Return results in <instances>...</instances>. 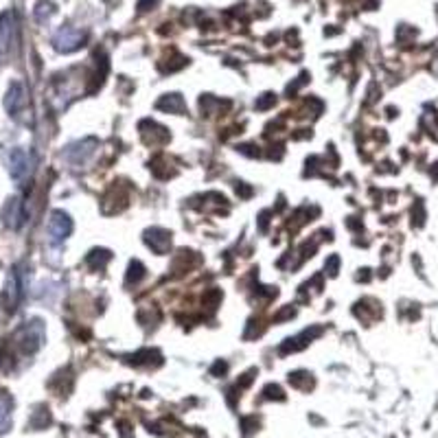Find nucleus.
<instances>
[{
    "label": "nucleus",
    "mask_w": 438,
    "mask_h": 438,
    "mask_svg": "<svg viewBox=\"0 0 438 438\" xmlns=\"http://www.w3.org/2000/svg\"><path fill=\"white\" fill-rule=\"evenodd\" d=\"M86 40H88L86 31L72 29V27H62L58 33L53 35V46H55V51H60V53H72V51L81 48L86 44Z\"/></svg>",
    "instance_id": "nucleus-1"
},
{
    "label": "nucleus",
    "mask_w": 438,
    "mask_h": 438,
    "mask_svg": "<svg viewBox=\"0 0 438 438\" xmlns=\"http://www.w3.org/2000/svg\"><path fill=\"white\" fill-rule=\"evenodd\" d=\"M44 342V326L40 320L29 322L22 331H20V346L25 353H35Z\"/></svg>",
    "instance_id": "nucleus-2"
},
{
    "label": "nucleus",
    "mask_w": 438,
    "mask_h": 438,
    "mask_svg": "<svg viewBox=\"0 0 438 438\" xmlns=\"http://www.w3.org/2000/svg\"><path fill=\"white\" fill-rule=\"evenodd\" d=\"M97 145H99V142H97L95 138H86V140H81V142L70 145L64 156H66V160H68L70 164H75V167H79V164H86L90 158L95 156Z\"/></svg>",
    "instance_id": "nucleus-3"
},
{
    "label": "nucleus",
    "mask_w": 438,
    "mask_h": 438,
    "mask_svg": "<svg viewBox=\"0 0 438 438\" xmlns=\"http://www.w3.org/2000/svg\"><path fill=\"white\" fill-rule=\"evenodd\" d=\"M70 232H72V219L66 213H62V211H55L51 215V222H48L51 241L53 244H62Z\"/></svg>",
    "instance_id": "nucleus-4"
},
{
    "label": "nucleus",
    "mask_w": 438,
    "mask_h": 438,
    "mask_svg": "<svg viewBox=\"0 0 438 438\" xmlns=\"http://www.w3.org/2000/svg\"><path fill=\"white\" fill-rule=\"evenodd\" d=\"M25 219H27V213H25V204H22V199L20 197H11L9 202L5 204L3 208V222L18 230L22 224H25Z\"/></svg>",
    "instance_id": "nucleus-5"
},
{
    "label": "nucleus",
    "mask_w": 438,
    "mask_h": 438,
    "mask_svg": "<svg viewBox=\"0 0 438 438\" xmlns=\"http://www.w3.org/2000/svg\"><path fill=\"white\" fill-rule=\"evenodd\" d=\"M31 171V156L25 150L9 152V173L13 180H25Z\"/></svg>",
    "instance_id": "nucleus-6"
},
{
    "label": "nucleus",
    "mask_w": 438,
    "mask_h": 438,
    "mask_svg": "<svg viewBox=\"0 0 438 438\" xmlns=\"http://www.w3.org/2000/svg\"><path fill=\"white\" fill-rule=\"evenodd\" d=\"M27 105V97H25V86L22 84H11L9 90H7V97H5V107L11 117H18L22 112V107Z\"/></svg>",
    "instance_id": "nucleus-7"
},
{
    "label": "nucleus",
    "mask_w": 438,
    "mask_h": 438,
    "mask_svg": "<svg viewBox=\"0 0 438 438\" xmlns=\"http://www.w3.org/2000/svg\"><path fill=\"white\" fill-rule=\"evenodd\" d=\"M13 33H15V18L13 11H5L0 15V55L9 53L13 44Z\"/></svg>",
    "instance_id": "nucleus-8"
},
{
    "label": "nucleus",
    "mask_w": 438,
    "mask_h": 438,
    "mask_svg": "<svg viewBox=\"0 0 438 438\" xmlns=\"http://www.w3.org/2000/svg\"><path fill=\"white\" fill-rule=\"evenodd\" d=\"M7 305H9V312H15L18 309V303L22 300L25 291H22V279H20V272L18 270H11L9 279H7Z\"/></svg>",
    "instance_id": "nucleus-9"
},
{
    "label": "nucleus",
    "mask_w": 438,
    "mask_h": 438,
    "mask_svg": "<svg viewBox=\"0 0 438 438\" xmlns=\"http://www.w3.org/2000/svg\"><path fill=\"white\" fill-rule=\"evenodd\" d=\"M145 239H147L150 248L154 252H158V254H164V252L169 250V246H171V234L167 230H162V228L147 230V237H145Z\"/></svg>",
    "instance_id": "nucleus-10"
},
{
    "label": "nucleus",
    "mask_w": 438,
    "mask_h": 438,
    "mask_svg": "<svg viewBox=\"0 0 438 438\" xmlns=\"http://www.w3.org/2000/svg\"><path fill=\"white\" fill-rule=\"evenodd\" d=\"M11 408H13V401L9 394L0 392V434L7 432L9 425H11Z\"/></svg>",
    "instance_id": "nucleus-11"
},
{
    "label": "nucleus",
    "mask_w": 438,
    "mask_h": 438,
    "mask_svg": "<svg viewBox=\"0 0 438 438\" xmlns=\"http://www.w3.org/2000/svg\"><path fill=\"white\" fill-rule=\"evenodd\" d=\"M158 107L160 109H169V112H185V101H182L180 95H167V97H162L158 101Z\"/></svg>",
    "instance_id": "nucleus-12"
},
{
    "label": "nucleus",
    "mask_w": 438,
    "mask_h": 438,
    "mask_svg": "<svg viewBox=\"0 0 438 438\" xmlns=\"http://www.w3.org/2000/svg\"><path fill=\"white\" fill-rule=\"evenodd\" d=\"M53 13H55V5L48 3V0H40L38 7H35V20H38L40 25H46Z\"/></svg>",
    "instance_id": "nucleus-13"
},
{
    "label": "nucleus",
    "mask_w": 438,
    "mask_h": 438,
    "mask_svg": "<svg viewBox=\"0 0 438 438\" xmlns=\"http://www.w3.org/2000/svg\"><path fill=\"white\" fill-rule=\"evenodd\" d=\"M142 272H145V267H142L138 261H134V263L130 265V274H127V283H132V281L136 283V281L142 277Z\"/></svg>",
    "instance_id": "nucleus-14"
},
{
    "label": "nucleus",
    "mask_w": 438,
    "mask_h": 438,
    "mask_svg": "<svg viewBox=\"0 0 438 438\" xmlns=\"http://www.w3.org/2000/svg\"><path fill=\"white\" fill-rule=\"evenodd\" d=\"M263 97H265V99L257 103V107H259V109H265V107H267L270 103H274V97H272V95H263Z\"/></svg>",
    "instance_id": "nucleus-15"
},
{
    "label": "nucleus",
    "mask_w": 438,
    "mask_h": 438,
    "mask_svg": "<svg viewBox=\"0 0 438 438\" xmlns=\"http://www.w3.org/2000/svg\"><path fill=\"white\" fill-rule=\"evenodd\" d=\"M156 3H158V0H140V3H138V9H140V11H147V5L154 7Z\"/></svg>",
    "instance_id": "nucleus-16"
}]
</instances>
